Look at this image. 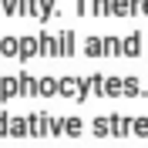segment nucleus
Here are the masks:
<instances>
[{
  "label": "nucleus",
  "instance_id": "nucleus-1",
  "mask_svg": "<svg viewBox=\"0 0 148 148\" xmlns=\"http://www.w3.org/2000/svg\"><path fill=\"white\" fill-rule=\"evenodd\" d=\"M118 51H121L125 57H135V54H138V51H141V37H138V30H131V37L118 47Z\"/></svg>",
  "mask_w": 148,
  "mask_h": 148
},
{
  "label": "nucleus",
  "instance_id": "nucleus-2",
  "mask_svg": "<svg viewBox=\"0 0 148 148\" xmlns=\"http://www.w3.org/2000/svg\"><path fill=\"white\" fill-rule=\"evenodd\" d=\"M121 84H125V88H121L125 94H141V88H138V81H135V77H128V81H121Z\"/></svg>",
  "mask_w": 148,
  "mask_h": 148
},
{
  "label": "nucleus",
  "instance_id": "nucleus-3",
  "mask_svg": "<svg viewBox=\"0 0 148 148\" xmlns=\"http://www.w3.org/2000/svg\"><path fill=\"white\" fill-rule=\"evenodd\" d=\"M111 14H131V7H128V0H114V7H108Z\"/></svg>",
  "mask_w": 148,
  "mask_h": 148
},
{
  "label": "nucleus",
  "instance_id": "nucleus-4",
  "mask_svg": "<svg viewBox=\"0 0 148 148\" xmlns=\"http://www.w3.org/2000/svg\"><path fill=\"white\" fill-rule=\"evenodd\" d=\"M108 94H121V81H118V77H111V81H108Z\"/></svg>",
  "mask_w": 148,
  "mask_h": 148
},
{
  "label": "nucleus",
  "instance_id": "nucleus-5",
  "mask_svg": "<svg viewBox=\"0 0 148 148\" xmlns=\"http://www.w3.org/2000/svg\"><path fill=\"white\" fill-rule=\"evenodd\" d=\"M141 3H145V7H141V10H145V14H148V0H141Z\"/></svg>",
  "mask_w": 148,
  "mask_h": 148
}]
</instances>
